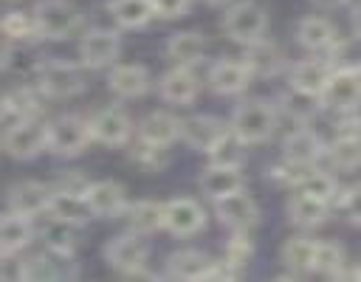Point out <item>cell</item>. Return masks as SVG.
I'll use <instances>...</instances> for the list:
<instances>
[{
	"mask_svg": "<svg viewBox=\"0 0 361 282\" xmlns=\"http://www.w3.org/2000/svg\"><path fill=\"white\" fill-rule=\"evenodd\" d=\"M274 127H276V107L271 102H265V99L240 102L231 110V118H228V130L237 133L248 144L268 141Z\"/></svg>",
	"mask_w": 361,
	"mask_h": 282,
	"instance_id": "obj_1",
	"label": "cell"
},
{
	"mask_svg": "<svg viewBox=\"0 0 361 282\" xmlns=\"http://www.w3.org/2000/svg\"><path fill=\"white\" fill-rule=\"evenodd\" d=\"M37 85L51 99H71L85 90V76L76 62L68 59H42L37 68Z\"/></svg>",
	"mask_w": 361,
	"mask_h": 282,
	"instance_id": "obj_2",
	"label": "cell"
},
{
	"mask_svg": "<svg viewBox=\"0 0 361 282\" xmlns=\"http://www.w3.org/2000/svg\"><path fill=\"white\" fill-rule=\"evenodd\" d=\"M223 28L226 34L234 39V42H254L259 37H265V28H268V14L265 8L257 3V0H240V3H231L223 14Z\"/></svg>",
	"mask_w": 361,
	"mask_h": 282,
	"instance_id": "obj_3",
	"label": "cell"
},
{
	"mask_svg": "<svg viewBox=\"0 0 361 282\" xmlns=\"http://www.w3.org/2000/svg\"><path fill=\"white\" fill-rule=\"evenodd\" d=\"M34 20L42 39H65L82 25V11L71 0H39L34 6Z\"/></svg>",
	"mask_w": 361,
	"mask_h": 282,
	"instance_id": "obj_4",
	"label": "cell"
},
{
	"mask_svg": "<svg viewBox=\"0 0 361 282\" xmlns=\"http://www.w3.org/2000/svg\"><path fill=\"white\" fill-rule=\"evenodd\" d=\"M3 149L8 158H17V161H28V158L39 155L42 149H48V124H42L37 118H23V121L6 127Z\"/></svg>",
	"mask_w": 361,
	"mask_h": 282,
	"instance_id": "obj_5",
	"label": "cell"
},
{
	"mask_svg": "<svg viewBox=\"0 0 361 282\" xmlns=\"http://www.w3.org/2000/svg\"><path fill=\"white\" fill-rule=\"evenodd\" d=\"M322 99L327 107L347 113V110H358L361 104V65H338L333 68Z\"/></svg>",
	"mask_w": 361,
	"mask_h": 282,
	"instance_id": "obj_6",
	"label": "cell"
},
{
	"mask_svg": "<svg viewBox=\"0 0 361 282\" xmlns=\"http://www.w3.org/2000/svg\"><path fill=\"white\" fill-rule=\"evenodd\" d=\"M144 234H135V231H127V234H118L113 237L107 245H104V259L124 271L127 276H144V265H147V257H149V245L141 240Z\"/></svg>",
	"mask_w": 361,
	"mask_h": 282,
	"instance_id": "obj_7",
	"label": "cell"
},
{
	"mask_svg": "<svg viewBox=\"0 0 361 282\" xmlns=\"http://www.w3.org/2000/svg\"><path fill=\"white\" fill-rule=\"evenodd\" d=\"M87 141H93L90 121L82 116H59L48 124V149L56 155H79Z\"/></svg>",
	"mask_w": 361,
	"mask_h": 282,
	"instance_id": "obj_8",
	"label": "cell"
},
{
	"mask_svg": "<svg viewBox=\"0 0 361 282\" xmlns=\"http://www.w3.org/2000/svg\"><path fill=\"white\" fill-rule=\"evenodd\" d=\"M214 214L220 217L223 226H228L231 231H248L251 226L259 223V209L254 203V197L240 189V192H231L226 197H217L214 200Z\"/></svg>",
	"mask_w": 361,
	"mask_h": 282,
	"instance_id": "obj_9",
	"label": "cell"
},
{
	"mask_svg": "<svg viewBox=\"0 0 361 282\" xmlns=\"http://www.w3.org/2000/svg\"><path fill=\"white\" fill-rule=\"evenodd\" d=\"M206 226V212L192 197H175L164 203V228L175 237L197 234Z\"/></svg>",
	"mask_w": 361,
	"mask_h": 282,
	"instance_id": "obj_10",
	"label": "cell"
},
{
	"mask_svg": "<svg viewBox=\"0 0 361 282\" xmlns=\"http://www.w3.org/2000/svg\"><path fill=\"white\" fill-rule=\"evenodd\" d=\"M118 48H121V42H118V34L116 31H110V28H93L79 42V59L87 68H104V65H110L118 56Z\"/></svg>",
	"mask_w": 361,
	"mask_h": 282,
	"instance_id": "obj_11",
	"label": "cell"
},
{
	"mask_svg": "<svg viewBox=\"0 0 361 282\" xmlns=\"http://www.w3.org/2000/svg\"><path fill=\"white\" fill-rule=\"evenodd\" d=\"M130 133H133V121L118 107H104L90 118V135H93V141H99L104 147L124 144L130 138Z\"/></svg>",
	"mask_w": 361,
	"mask_h": 282,
	"instance_id": "obj_12",
	"label": "cell"
},
{
	"mask_svg": "<svg viewBox=\"0 0 361 282\" xmlns=\"http://www.w3.org/2000/svg\"><path fill=\"white\" fill-rule=\"evenodd\" d=\"M251 68L243 59H220L209 68V87L220 96L243 93L251 85Z\"/></svg>",
	"mask_w": 361,
	"mask_h": 282,
	"instance_id": "obj_13",
	"label": "cell"
},
{
	"mask_svg": "<svg viewBox=\"0 0 361 282\" xmlns=\"http://www.w3.org/2000/svg\"><path fill=\"white\" fill-rule=\"evenodd\" d=\"M51 195L54 189L37 183V180H20L8 189V209L20 212L25 217H39L51 209Z\"/></svg>",
	"mask_w": 361,
	"mask_h": 282,
	"instance_id": "obj_14",
	"label": "cell"
},
{
	"mask_svg": "<svg viewBox=\"0 0 361 282\" xmlns=\"http://www.w3.org/2000/svg\"><path fill=\"white\" fill-rule=\"evenodd\" d=\"M243 62L251 68L254 76H276L285 68V54H282V48L276 42L259 37V39L245 45Z\"/></svg>",
	"mask_w": 361,
	"mask_h": 282,
	"instance_id": "obj_15",
	"label": "cell"
},
{
	"mask_svg": "<svg viewBox=\"0 0 361 282\" xmlns=\"http://www.w3.org/2000/svg\"><path fill=\"white\" fill-rule=\"evenodd\" d=\"M87 203L93 209V217H118L127 209V192L116 180H96L87 189Z\"/></svg>",
	"mask_w": 361,
	"mask_h": 282,
	"instance_id": "obj_16",
	"label": "cell"
},
{
	"mask_svg": "<svg viewBox=\"0 0 361 282\" xmlns=\"http://www.w3.org/2000/svg\"><path fill=\"white\" fill-rule=\"evenodd\" d=\"M158 93L164 102H172V104H192L195 96H197V76L186 68V65H178L172 70H166L158 82Z\"/></svg>",
	"mask_w": 361,
	"mask_h": 282,
	"instance_id": "obj_17",
	"label": "cell"
},
{
	"mask_svg": "<svg viewBox=\"0 0 361 282\" xmlns=\"http://www.w3.org/2000/svg\"><path fill=\"white\" fill-rule=\"evenodd\" d=\"M31 240H34L31 217H25V214L8 209V212L3 214V223H0V254H3V257H14V254H20Z\"/></svg>",
	"mask_w": 361,
	"mask_h": 282,
	"instance_id": "obj_18",
	"label": "cell"
},
{
	"mask_svg": "<svg viewBox=\"0 0 361 282\" xmlns=\"http://www.w3.org/2000/svg\"><path fill=\"white\" fill-rule=\"evenodd\" d=\"M200 189H203L206 197L217 200V197H226L231 192L245 189V178H243L240 166H214V164H209V169H203V175H200Z\"/></svg>",
	"mask_w": 361,
	"mask_h": 282,
	"instance_id": "obj_19",
	"label": "cell"
},
{
	"mask_svg": "<svg viewBox=\"0 0 361 282\" xmlns=\"http://www.w3.org/2000/svg\"><path fill=\"white\" fill-rule=\"evenodd\" d=\"M226 133V124L214 116H189L180 118V138L195 149H209L220 135Z\"/></svg>",
	"mask_w": 361,
	"mask_h": 282,
	"instance_id": "obj_20",
	"label": "cell"
},
{
	"mask_svg": "<svg viewBox=\"0 0 361 282\" xmlns=\"http://www.w3.org/2000/svg\"><path fill=\"white\" fill-rule=\"evenodd\" d=\"M107 85L121 99H138L149 90V70L144 65H116Z\"/></svg>",
	"mask_w": 361,
	"mask_h": 282,
	"instance_id": "obj_21",
	"label": "cell"
},
{
	"mask_svg": "<svg viewBox=\"0 0 361 282\" xmlns=\"http://www.w3.org/2000/svg\"><path fill=\"white\" fill-rule=\"evenodd\" d=\"M296 39L307 51H330L338 37H336V28L330 20L313 14V17H302L296 23Z\"/></svg>",
	"mask_w": 361,
	"mask_h": 282,
	"instance_id": "obj_22",
	"label": "cell"
},
{
	"mask_svg": "<svg viewBox=\"0 0 361 282\" xmlns=\"http://www.w3.org/2000/svg\"><path fill=\"white\" fill-rule=\"evenodd\" d=\"M324 149H327V144L313 133V130H293L288 138H285V144H282V152H285V158H290V161H296V164H305V166H310V164H316L322 155H324Z\"/></svg>",
	"mask_w": 361,
	"mask_h": 282,
	"instance_id": "obj_23",
	"label": "cell"
},
{
	"mask_svg": "<svg viewBox=\"0 0 361 282\" xmlns=\"http://www.w3.org/2000/svg\"><path fill=\"white\" fill-rule=\"evenodd\" d=\"M330 73H333V68L324 59H302L288 70V82H290V87H299L307 93H322Z\"/></svg>",
	"mask_w": 361,
	"mask_h": 282,
	"instance_id": "obj_24",
	"label": "cell"
},
{
	"mask_svg": "<svg viewBox=\"0 0 361 282\" xmlns=\"http://www.w3.org/2000/svg\"><path fill=\"white\" fill-rule=\"evenodd\" d=\"M327 212H330V203L322 200V197H313L307 192H299V195H293L288 200V217H290V223H296L302 228L322 226Z\"/></svg>",
	"mask_w": 361,
	"mask_h": 282,
	"instance_id": "obj_25",
	"label": "cell"
},
{
	"mask_svg": "<svg viewBox=\"0 0 361 282\" xmlns=\"http://www.w3.org/2000/svg\"><path fill=\"white\" fill-rule=\"evenodd\" d=\"M138 135L155 144H172L180 135V118H175L166 110H152L138 121Z\"/></svg>",
	"mask_w": 361,
	"mask_h": 282,
	"instance_id": "obj_26",
	"label": "cell"
},
{
	"mask_svg": "<svg viewBox=\"0 0 361 282\" xmlns=\"http://www.w3.org/2000/svg\"><path fill=\"white\" fill-rule=\"evenodd\" d=\"M127 228L135 234H152L164 228V203L158 200H135L124 209Z\"/></svg>",
	"mask_w": 361,
	"mask_h": 282,
	"instance_id": "obj_27",
	"label": "cell"
},
{
	"mask_svg": "<svg viewBox=\"0 0 361 282\" xmlns=\"http://www.w3.org/2000/svg\"><path fill=\"white\" fill-rule=\"evenodd\" d=\"M206 54V39L197 34V31H178L169 37L166 42V56L175 62V65H197Z\"/></svg>",
	"mask_w": 361,
	"mask_h": 282,
	"instance_id": "obj_28",
	"label": "cell"
},
{
	"mask_svg": "<svg viewBox=\"0 0 361 282\" xmlns=\"http://www.w3.org/2000/svg\"><path fill=\"white\" fill-rule=\"evenodd\" d=\"M209 265H212V259L203 251L183 248V251H175L166 259V276L169 279H203Z\"/></svg>",
	"mask_w": 361,
	"mask_h": 282,
	"instance_id": "obj_29",
	"label": "cell"
},
{
	"mask_svg": "<svg viewBox=\"0 0 361 282\" xmlns=\"http://www.w3.org/2000/svg\"><path fill=\"white\" fill-rule=\"evenodd\" d=\"M324 99L322 93H307V90H299V87H288L282 96H279V107L285 116H290L293 121H310L319 110H322Z\"/></svg>",
	"mask_w": 361,
	"mask_h": 282,
	"instance_id": "obj_30",
	"label": "cell"
},
{
	"mask_svg": "<svg viewBox=\"0 0 361 282\" xmlns=\"http://www.w3.org/2000/svg\"><path fill=\"white\" fill-rule=\"evenodd\" d=\"M39 113V99L34 90L28 87H11L6 96H3V118H6V127L23 121V118H34Z\"/></svg>",
	"mask_w": 361,
	"mask_h": 282,
	"instance_id": "obj_31",
	"label": "cell"
},
{
	"mask_svg": "<svg viewBox=\"0 0 361 282\" xmlns=\"http://www.w3.org/2000/svg\"><path fill=\"white\" fill-rule=\"evenodd\" d=\"M107 8L121 28H144L155 17L152 0H110Z\"/></svg>",
	"mask_w": 361,
	"mask_h": 282,
	"instance_id": "obj_32",
	"label": "cell"
},
{
	"mask_svg": "<svg viewBox=\"0 0 361 282\" xmlns=\"http://www.w3.org/2000/svg\"><path fill=\"white\" fill-rule=\"evenodd\" d=\"M245 147H248V141H243L237 133L226 130V133L206 149V155H209V164H214V166H243V161H245Z\"/></svg>",
	"mask_w": 361,
	"mask_h": 282,
	"instance_id": "obj_33",
	"label": "cell"
},
{
	"mask_svg": "<svg viewBox=\"0 0 361 282\" xmlns=\"http://www.w3.org/2000/svg\"><path fill=\"white\" fill-rule=\"evenodd\" d=\"M48 214H56V217H62V220H71V223L82 226V223H87V220L93 217V209H90V203H87V197H85V195L56 192V189H54Z\"/></svg>",
	"mask_w": 361,
	"mask_h": 282,
	"instance_id": "obj_34",
	"label": "cell"
},
{
	"mask_svg": "<svg viewBox=\"0 0 361 282\" xmlns=\"http://www.w3.org/2000/svg\"><path fill=\"white\" fill-rule=\"evenodd\" d=\"M42 240H45V245L51 248V251H59V254H73V248H76V223H71V220H62V217H56V214H51L48 220H45V226H42Z\"/></svg>",
	"mask_w": 361,
	"mask_h": 282,
	"instance_id": "obj_35",
	"label": "cell"
},
{
	"mask_svg": "<svg viewBox=\"0 0 361 282\" xmlns=\"http://www.w3.org/2000/svg\"><path fill=\"white\" fill-rule=\"evenodd\" d=\"M324 158L336 166V169H358L361 166V138L358 135H336V141L327 144Z\"/></svg>",
	"mask_w": 361,
	"mask_h": 282,
	"instance_id": "obj_36",
	"label": "cell"
},
{
	"mask_svg": "<svg viewBox=\"0 0 361 282\" xmlns=\"http://www.w3.org/2000/svg\"><path fill=\"white\" fill-rule=\"evenodd\" d=\"M316 240H310V237H290L285 245H282V262L290 268V271H296V274H302V271H310L313 268V257H316Z\"/></svg>",
	"mask_w": 361,
	"mask_h": 282,
	"instance_id": "obj_37",
	"label": "cell"
},
{
	"mask_svg": "<svg viewBox=\"0 0 361 282\" xmlns=\"http://www.w3.org/2000/svg\"><path fill=\"white\" fill-rule=\"evenodd\" d=\"M130 158H133L141 169H147V172H158V169H164V166L169 164L166 144H155V141H147V138H141V135H138V141L133 144Z\"/></svg>",
	"mask_w": 361,
	"mask_h": 282,
	"instance_id": "obj_38",
	"label": "cell"
},
{
	"mask_svg": "<svg viewBox=\"0 0 361 282\" xmlns=\"http://www.w3.org/2000/svg\"><path fill=\"white\" fill-rule=\"evenodd\" d=\"M3 34L8 42H28V39H37L39 37V28H37V20H34V11L25 14V11H8L3 17Z\"/></svg>",
	"mask_w": 361,
	"mask_h": 282,
	"instance_id": "obj_39",
	"label": "cell"
},
{
	"mask_svg": "<svg viewBox=\"0 0 361 282\" xmlns=\"http://www.w3.org/2000/svg\"><path fill=\"white\" fill-rule=\"evenodd\" d=\"M313 271L324 274V276H341L344 271V248L338 243H319L316 245V257H313Z\"/></svg>",
	"mask_w": 361,
	"mask_h": 282,
	"instance_id": "obj_40",
	"label": "cell"
},
{
	"mask_svg": "<svg viewBox=\"0 0 361 282\" xmlns=\"http://www.w3.org/2000/svg\"><path fill=\"white\" fill-rule=\"evenodd\" d=\"M299 192H307L313 197H322L327 203H333L338 197V183L333 180V175L327 172H319V169H307V175L302 178L299 183Z\"/></svg>",
	"mask_w": 361,
	"mask_h": 282,
	"instance_id": "obj_41",
	"label": "cell"
},
{
	"mask_svg": "<svg viewBox=\"0 0 361 282\" xmlns=\"http://www.w3.org/2000/svg\"><path fill=\"white\" fill-rule=\"evenodd\" d=\"M307 169H310V166L285 158V161L268 166V180L276 183V186H282V189H299V183H302V178L307 175Z\"/></svg>",
	"mask_w": 361,
	"mask_h": 282,
	"instance_id": "obj_42",
	"label": "cell"
},
{
	"mask_svg": "<svg viewBox=\"0 0 361 282\" xmlns=\"http://www.w3.org/2000/svg\"><path fill=\"white\" fill-rule=\"evenodd\" d=\"M39 56L34 54V51H28V48H23V42H8L6 39V48H3V70H17V73H23V70H37L39 68Z\"/></svg>",
	"mask_w": 361,
	"mask_h": 282,
	"instance_id": "obj_43",
	"label": "cell"
},
{
	"mask_svg": "<svg viewBox=\"0 0 361 282\" xmlns=\"http://www.w3.org/2000/svg\"><path fill=\"white\" fill-rule=\"evenodd\" d=\"M251 254H254V243H251V237H248L245 231H234V237L226 243V254H223V259H228L231 265L243 268V265H248Z\"/></svg>",
	"mask_w": 361,
	"mask_h": 282,
	"instance_id": "obj_44",
	"label": "cell"
},
{
	"mask_svg": "<svg viewBox=\"0 0 361 282\" xmlns=\"http://www.w3.org/2000/svg\"><path fill=\"white\" fill-rule=\"evenodd\" d=\"M338 206H341V212H344V217H347L350 223L361 226V180L353 183V186H347V189L338 195Z\"/></svg>",
	"mask_w": 361,
	"mask_h": 282,
	"instance_id": "obj_45",
	"label": "cell"
},
{
	"mask_svg": "<svg viewBox=\"0 0 361 282\" xmlns=\"http://www.w3.org/2000/svg\"><path fill=\"white\" fill-rule=\"evenodd\" d=\"M51 189H56V192H73V195H87V189H90V180H87L82 172L71 169V172H62Z\"/></svg>",
	"mask_w": 361,
	"mask_h": 282,
	"instance_id": "obj_46",
	"label": "cell"
},
{
	"mask_svg": "<svg viewBox=\"0 0 361 282\" xmlns=\"http://www.w3.org/2000/svg\"><path fill=\"white\" fill-rule=\"evenodd\" d=\"M152 8H155V17L175 20L189 11V0H152Z\"/></svg>",
	"mask_w": 361,
	"mask_h": 282,
	"instance_id": "obj_47",
	"label": "cell"
},
{
	"mask_svg": "<svg viewBox=\"0 0 361 282\" xmlns=\"http://www.w3.org/2000/svg\"><path fill=\"white\" fill-rule=\"evenodd\" d=\"M237 276V265H231L228 259H220V262H212L206 276L203 279H234Z\"/></svg>",
	"mask_w": 361,
	"mask_h": 282,
	"instance_id": "obj_48",
	"label": "cell"
},
{
	"mask_svg": "<svg viewBox=\"0 0 361 282\" xmlns=\"http://www.w3.org/2000/svg\"><path fill=\"white\" fill-rule=\"evenodd\" d=\"M338 135H358L361 138V116L355 110H347L338 121Z\"/></svg>",
	"mask_w": 361,
	"mask_h": 282,
	"instance_id": "obj_49",
	"label": "cell"
},
{
	"mask_svg": "<svg viewBox=\"0 0 361 282\" xmlns=\"http://www.w3.org/2000/svg\"><path fill=\"white\" fill-rule=\"evenodd\" d=\"M350 20H353V31H355V37H361V3H355V6H353Z\"/></svg>",
	"mask_w": 361,
	"mask_h": 282,
	"instance_id": "obj_50",
	"label": "cell"
},
{
	"mask_svg": "<svg viewBox=\"0 0 361 282\" xmlns=\"http://www.w3.org/2000/svg\"><path fill=\"white\" fill-rule=\"evenodd\" d=\"M313 6H319V8H338V6H344V3H350V0H310Z\"/></svg>",
	"mask_w": 361,
	"mask_h": 282,
	"instance_id": "obj_51",
	"label": "cell"
},
{
	"mask_svg": "<svg viewBox=\"0 0 361 282\" xmlns=\"http://www.w3.org/2000/svg\"><path fill=\"white\" fill-rule=\"evenodd\" d=\"M209 6H226V3H231V0H206Z\"/></svg>",
	"mask_w": 361,
	"mask_h": 282,
	"instance_id": "obj_52",
	"label": "cell"
},
{
	"mask_svg": "<svg viewBox=\"0 0 361 282\" xmlns=\"http://www.w3.org/2000/svg\"><path fill=\"white\" fill-rule=\"evenodd\" d=\"M355 276H358V279H361V262H358V271H355Z\"/></svg>",
	"mask_w": 361,
	"mask_h": 282,
	"instance_id": "obj_53",
	"label": "cell"
}]
</instances>
